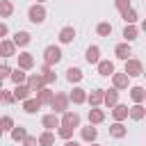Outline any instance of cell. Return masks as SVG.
I'll return each mask as SVG.
<instances>
[{
    "label": "cell",
    "instance_id": "cell-3",
    "mask_svg": "<svg viewBox=\"0 0 146 146\" xmlns=\"http://www.w3.org/2000/svg\"><path fill=\"white\" fill-rule=\"evenodd\" d=\"M46 16H48V11H46V7L43 5H30L27 7V21L30 23H34V25H41L43 21H46Z\"/></svg>",
    "mask_w": 146,
    "mask_h": 146
},
{
    "label": "cell",
    "instance_id": "cell-23",
    "mask_svg": "<svg viewBox=\"0 0 146 146\" xmlns=\"http://www.w3.org/2000/svg\"><path fill=\"white\" fill-rule=\"evenodd\" d=\"M41 125L46 128V130H55V128H59V116L57 114H43L41 116Z\"/></svg>",
    "mask_w": 146,
    "mask_h": 146
},
{
    "label": "cell",
    "instance_id": "cell-32",
    "mask_svg": "<svg viewBox=\"0 0 146 146\" xmlns=\"http://www.w3.org/2000/svg\"><path fill=\"white\" fill-rule=\"evenodd\" d=\"M25 78H27V73L23 71V68H11V73H9V80L14 82V84H25Z\"/></svg>",
    "mask_w": 146,
    "mask_h": 146
},
{
    "label": "cell",
    "instance_id": "cell-37",
    "mask_svg": "<svg viewBox=\"0 0 146 146\" xmlns=\"http://www.w3.org/2000/svg\"><path fill=\"white\" fill-rule=\"evenodd\" d=\"M14 125H16V123H14V119H11L9 114L0 116V130H2V132H9V130H11Z\"/></svg>",
    "mask_w": 146,
    "mask_h": 146
},
{
    "label": "cell",
    "instance_id": "cell-20",
    "mask_svg": "<svg viewBox=\"0 0 146 146\" xmlns=\"http://www.w3.org/2000/svg\"><path fill=\"white\" fill-rule=\"evenodd\" d=\"M96 66H98V73H100L103 78H110V75H112V73L116 71V68H114V62H112V59H100V62H98Z\"/></svg>",
    "mask_w": 146,
    "mask_h": 146
},
{
    "label": "cell",
    "instance_id": "cell-34",
    "mask_svg": "<svg viewBox=\"0 0 146 146\" xmlns=\"http://www.w3.org/2000/svg\"><path fill=\"white\" fill-rule=\"evenodd\" d=\"M9 135H11L14 141H23V139L27 137V128H23V125H14V128L9 130Z\"/></svg>",
    "mask_w": 146,
    "mask_h": 146
},
{
    "label": "cell",
    "instance_id": "cell-13",
    "mask_svg": "<svg viewBox=\"0 0 146 146\" xmlns=\"http://www.w3.org/2000/svg\"><path fill=\"white\" fill-rule=\"evenodd\" d=\"M80 137H82V141H87V144H94V141H96V137H98V128L89 123V125L80 128Z\"/></svg>",
    "mask_w": 146,
    "mask_h": 146
},
{
    "label": "cell",
    "instance_id": "cell-24",
    "mask_svg": "<svg viewBox=\"0 0 146 146\" xmlns=\"http://www.w3.org/2000/svg\"><path fill=\"white\" fill-rule=\"evenodd\" d=\"M84 59H87V64H98L100 62V48L98 46H89L84 50Z\"/></svg>",
    "mask_w": 146,
    "mask_h": 146
},
{
    "label": "cell",
    "instance_id": "cell-44",
    "mask_svg": "<svg viewBox=\"0 0 146 146\" xmlns=\"http://www.w3.org/2000/svg\"><path fill=\"white\" fill-rule=\"evenodd\" d=\"M64 146H82L80 141H73V139H68V141H64Z\"/></svg>",
    "mask_w": 146,
    "mask_h": 146
},
{
    "label": "cell",
    "instance_id": "cell-8",
    "mask_svg": "<svg viewBox=\"0 0 146 146\" xmlns=\"http://www.w3.org/2000/svg\"><path fill=\"white\" fill-rule=\"evenodd\" d=\"M116 103H119V91H116L114 87H110V89H103V105L112 110Z\"/></svg>",
    "mask_w": 146,
    "mask_h": 146
},
{
    "label": "cell",
    "instance_id": "cell-17",
    "mask_svg": "<svg viewBox=\"0 0 146 146\" xmlns=\"http://www.w3.org/2000/svg\"><path fill=\"white\" fill-rule=\"evenodd\" d=\"M11 96H14V100H27L30 96H32V91L25 87V84H14V89H11Z\"/></svg>",
    "mask_w": 146,
    "mask_h": 146
},
{
    "label": "cell",
    "instance_id": "cell-14",
    "mask_svg": "<svg viewBox=\"0 0 146 146\" xmlns=\"http://www.w3.org/2000/svg\"><path fill=\"white\" fill-rule=\"evenodd\" d=\"M0 57H16V46L11 43V39H0Z\"/></svg>",
    "mask_w": 146,
    "mask_h": 146
},
{
    "label": "cell",
    "instance_id": "cell-29",
    "mask_svg": "<svg viewBox=\"0 0 146 146\" xmlns=\"http://www.w3.org/2000/svg\"><path fill=\"white\" fill-rule=\"evenodd\" d=\"M41 110V103L36 100V98H27V100H23V112H27V114H36Z\"/></svg>",
    "mask_w": 146,
    "mask_h": 146
},
{
    "label": "cell",
    "instance_id": "cell-28",
    "mask_svg": "<svg viewBox=\"0 0 146 146\" xmlns=\"http://www.w3.org/2000/svg\"><path fill=\"white\" fill-rule=\"evenodd\" d=\"M103 121H105V110L91 107V110H89V123H91V125H98V123H103Z\"/></svg>",
    "mask_w": 146,
    "mask_h": 146
},
{
    "label": "cell",
    "instance_id": "cell-43",
    "mask_svg": "<svg viewBox=\"0 0 146 146\" xmlns=\"http://www.w3.org/2000/svg\"><path fill=\"white\" fill-rule=\"evenodd\" d=\"M7 34H9V27H7L5 23H0V39H5Z\"/></svg>",
    "mask_w": 146,
    "mask_h": 146
},
{
    "label": "cell",
    "instance_id": "cell-40",
    "mask_svg": "<svg viewBox=\"0 0 146 146\" xmlns=\"http://www.w3.org/2000/svg\"><path fill=\"white\" fill-rule=\"evenodd\" d=\"M114 7H116V11L121 14V11H125V9H130L132 5H130V0H114Z\"/></svg>",
    "mask_w": 146,
    "mask_h": 146
},
{
    "label": "cell",
    "instance_id": "cell-38",
    "mask_svg": "<svg viewBox=\"0 0 146 146\" xmlns=\"http://www.w3.org/2000/svg\"><path fill=\"white\" fill-rule=\"evenodd\" d=\"M57 137H62L64 141H68V139L73 137V128H68V125H62V123H59V128H57Z\"/></svg>",
    "mask_w": 146,
    "mask_h": 146
},
{
    "label": "cell",
    "instance_id": "cell-6",
    "mask_svg": "<svg viewBox=\"0 0 146 146\" xmlns=\"http://www.w3.org/2000/svg\"><path fill=\"white\" fill-rule=\"evenodd\" d=\"M59 123H62V125H68V128H73V130H78V128H80V114H78V112H64L62 119H59Z\"/></svg>",
    "mask_w": 146,
    "mask_h": 146
},
{
    "label": "cell",
    "instance_id": "cell-5",
    "mask_svg": "<svg viewBox=\"0 0 146 146\" xmlns=\"http://www.w3.org/2000/svg\"><path fill=\"white\" fill-rule=\"evenodd\" d=\"M11 43H14L16 48H25V46H30V43H32V34H30V32H25V30H18V32L11 36Z\"/></svg>",
    "mask_w": 146,
    "mask_h": 146
},
{
    "label": "cell",
    "instance_id": "cell-21",
    "mask_svg": "<svg viewBox=\"0 0 146 146\" xmlns=\"http://www.w3.org/2000/svg\"><path fill=\"white\" fill-rule=\"evenodd\" d=\"M52 96H55V91H52L50 87H43V89H39V91H36V96H34V98H36V100L41 103V107H43V105H50Z\"/></svg>",
    "mask_w": 146,
    "mask_h": 146
},
{
    "label": "cell",
    "instance_id": "cell-31",
    "mask_svg": "<svg viewBox=\"0 0 146 146\" xmlns=\"http://www.w3.org/2000/svg\"><path fill=\"white\" fill-rule=\"evenodd\" d=\"M137 36H139V27H137V25H125V27H123V39H125V43H132Z\"/></svg>",
    "mask_w": 146,
    "mask_h": 146
},
{
    "label": "cell",
    "instance_id": "cell-2",
    "mask_svg": "<svg viewBox=\"0 0 146 146\" xmlns=\"http://www.w3.org/2000/svg\"><path fill=\"white\" fill-rule=\"evenodd\" d=\"M68 96L64 94V91H57L55 96H52V100H50V110H52V114H64V112H68Z\"/></svg>",
    "mask_w": 146,
    "mask_h": 146
},
{
    "label": "cell",
    "instance_id": "cell-16",
    "mask_svg": "<svg viewBox=\"0 0 146 146\" xmlns=\"http://www.w3.org/2000/svg\"><path fill=\"white\" fill-rule=\"evenodd\" d=\"M39 75H41V80H43V87H48V84H55V82H57V73H55L50 66H46V64L41 66V73H39Z\"/></svg>",
    "mask_w": 146,
    "mask_h": 146
},
{
    "label": "cell",
    "instance_id": "cell-35",
    "mask_svg": "<svg viewBox=\"0 0 146 146\" xmlns=\"http://www.w3.org/2000/svg\"><path fill=\"white\" fill-rule=\"evenodd\" d=\"M14 14V2L11 0H0V18H9Z\"/></svg>",
    "mask_w": 146,
    "mask_h": 146
},
{
    "label": "cell",
    "instance_id": "cell-27",
    "mask_svg": "<svg viewBox=\"0 0 146 146\" xmlns=\"http://www.w3.org/2000/svg\"><path fill=\"white\" fill-rule=\"evenodd\" d=\"M87 103H89L91 107H100V105H103V89L89 91V94H87Z\"/></svg>",
    "mask_w": 146,
    "mask_h": 146
},
{
    "label": "cell",
    "instance_id": "cell-30",
    "mask_svg": "<svg viewBox=\"0 0 146 146\" xmlns=\"http://www.w3.org/2000/svg\"><path fill=\"white\" fill-rule=\"evenodd\" d=\"M121 18L125 21V25H135V23L139 21V14H137V9H135V7H130V9L121 11Z\"/></svg>",
    "mask_w": 146,
    "mask_h": 146
},
{
    "label": "cell",
    "instance_id": "cell-42",
    "mask_svg": "<svg viewBox=\"0 0 146 146\" xmlns=\"http://www.w3.org/2000/svg\"><path fill=\"white\" fill-rule=\"evenodd\" d=\"M21 144H23V146H39V144H36V137H34V135H27V137H25V139H23Z\"/></svg>",
    "mask_w": 146,
    "mask_h": 146
},
{
    "label": "cell",
    "instance_id": "cell-47",
    "mask_svg": "<svg viewBox=\"0 0 146 146\" xmlns=\"http://www.w3.org/2000/svg\"><path fill=\"white\" fill-rule=\"evenodd\" d=\"M43 2H46V0H36V5H43Z\"/></svg>",
    "mask_w": 146,
    "mask_h": 146
},
{
    "label": "cell",
    "instance_id": "cell-36",
    "mask_svg": "<svg viewBox=\"0 0 146 146\" xmlns=\"http://www.w3.org/2000/svg\"><path fill=\"white\" fill-rule=\"evenodd\" d=\"M112 30H114V27H112V23H107V21H103V23L96 25V34H98V36H110Z\"/></svg>",
    "mask_w": 146,
    "mask_h": 146
},
{
    "label": "cell",
    "instance_id": "cell-10",
    "mask_svg": "<svg viewBox=\"0 0 146 146\" xmlns=\"http://www.w3.org/2000/svg\"><path fill=\"white\" fill-rule=\"evenodd\" d=\"M18 57V68H23V71H30V68H34V55L32 52H18L16 55Z\"/></svg>",
    "mask_w": 146,
    "mask_h": 146
},
{
    "label": "cell",
    "instance_id": "cell-1",
    "mask_svg": "<svg viewBox=\"0 0 146 146\" xmlns=\"http://www.w3.org/2000/svg\"><path fill=\"white\" fill-rule=\"evenodd\" d=\"M62 57H64V52H62V48H59V46H55V43H52V46H46V48H43V64H46V66H50V68H52L55 64H59V62H62Z\"/></svg>",
    "mask_w": 146,
    "mask_h": 146
},
{
    "label": "cell",
    "instance_id": "cell-41",
    "mask_svg": "<svg viewBox=\"0 0 146 146\" xmlns=\"http://www.w3.org/2000/svg\"><path fill=\"white\" fill-rule=\"evenodd\" d=\"M9 73H11V66L0 64V78H2V80H7V78H9Z\"/></svg>",
    "mask_w": 146,
    "mask_h": 146
},
{
    "label": "cell",
    "instance_id": "cell-18",
    "mask_svg": "<svg viewBox=\"0 0 146 146\" xmlns=\"http://www.w3.org/2000/svg\"><path fill=\"white\" fill-rule=\"evenodd\" d=\"M130 100H132L135 105L144 103V100H146V89H144L141 84H135V87H130Z\"/></svg>",
    "mask_w": 146,
    "mask_h": 146
},
{
    "label": "cell",
    "instance_id": "cell-19",
    "mask_svg": "<svg viewBox=\"0 0 146 146\" xmlns=\"http://www.w3.org/2000/svg\"><path fill=\"white\" fill-rule=\"evenodd\" d=\"M112 119H114V121H119V123H123V121L128 119V105L116 103V105L112 107Z\"/></svg>",
    "mask_w": 146,
    "mask_h": 146
},
{
    "label": "cell",
    "instance_id": "cell-33",
    "mask_svg": "<svg viewBox=\"0 0 146 146\" xmlns=\"http://www.w3.org/2000/svg\"><path fill=\"white\" fill-rule=\"evenodd\" d=\"M36 144H39V146H52V144H55V135H52V130H43V132L36 137Z\"/></svg>",
    "mask_w": 146,
    "mask_h": 146
},
{
    "label": "cell",
    "instance_id": "cell-25",
    "mask_svg": "<svg viewBox=\"0 0 146 146\" xmlns=\"http://www.w3.org/2000/svg\"><path fill=\"white\" fill-rule=\"evenodd\" d=\"M125 135H128V128H125L123 123L114 121V123L110 125V137H114V139H123Z\"/></svg>",
    "mask_w": 146,
    "mask_h": 146
},
{
    "label": "cell",
    "instance_id": "cell-48",
    "mask_svg": "<svg viewBox=\"0 0 146 146\" xmlns=\"http://www.w3.org/2000/svg\"><path fill=\"white\" fill-rule=\"evenodd\" d=\"M0 137H2V130H0Z\"/></svg>",
    "mask_w": 146,
    "mask_h": 146
},
{
    "label": "cell",
    "instance_id": "cell-39",
    "mask_svg": "<svg viewBox=\"0 0 146 146\" xmlns=\"http://www.w3.org/2000/svg\"><path fill=\"white\" fill-rule=\"evenodd\" d=\"M0 103H5V105H11V103H14V96H11V91H7V89H0Z\"/></svg>",
    "mask_w": 146,
    "mask_h": 146
},
{
    "label": "cell",
    "instance_id": "cell-7",
    "mask_svg": "<svg viewBox=\"0 0 146 146\" xmlns=\"http://www.w3.org/2000/svg\"><path fill=\"white\" fill-rule=\"evenodd\" d=\"M110 78H112V87H114L116 91H121V89H128V82H130V78H128L123 71H121V73H116V71H114Z\"/></svg>",
    "mask_w": 146,
    "mask_h": 146
},
{
    "label": "cell",
    "instance_id": "cell-4",
    "mask_svg": "<svg viewBox=\"0 0 146 146\" xmlns=\"http://www.w3.org/2000/svg\"><path fill=\"white\" fill-rule=\"evenodd\" d=\"M123 73H125L128 78H139V75H144V64H141L139 59H135V57H130V59H125V66H123Z\"/></svg>",
    "mask_w": 146,
    "mask_h": 146
},
{
    "label": "cell",
    "instance_id": "cell-11",
    "mask_svg": "<svg viewBox=\"0 0 146 146\" xmlns=\"http://www.w3.org/2000/svg\"><path fill=\"white\" fill-rule=\"evenodd\" d=\"M25 87H27L30 91H39V89H43V80H41V75H39V73H27V78H25Z\"/></svg>",
    "mask_w": 146,
    "mask_h": 146
},
{
    "label": "cell",
    "instance_id": "cell-15",
    "mask_svg": "<svg viewBox=\"0 0 146 146\" xmlns=\"http://www.w3.org/2000/svg\"><path fill=\"white\" fill-rule=\"evenodd\" d=\"M114 55H116V59H130V55H132V48H130V43H116L114 46Z\"/></svg>",
    "mask_w": 146,
    "mask_h": 146
},
{
    "label": "cell",
    "instance_id": "cell-45",
    "mask_svg": "<svg viewBox=\"0 0 146 146\" xmlns=\"http://www.w3.org/2000/svg\"><path fill=\"white\" fill-rule=\"evenodd\" d=\"M89 146H103V144H98V141H94V144H89Z\"/></svg>",
    "mask_w": 146,
    "mask_h": 146
},
{
    "label": "cell",
    "instance_id": "cell-9",
    "mask_svg": "<svg viewBox=\"0 0 146 146\" xmlns=\"http://www.w3.org/2000/svg\"><path fill=\"white\" fill-rule=\"evenodd\" d=\"M75 27L73 25H64L62 30H59V34H57V39H59V43H73V39H75Z\"/></svg>",
    "mask_w": 146,
    "mask_h": 146
},
{
    "label": "cell",
    "instance_id": "cell-12",
    "mask_svg": "<svg viewBox=\"0 0 146 146\" xmlns=\"http://www.w3.org/2000/svg\"><path fill=\"white\" fill-rule=\"evenodd\" d=\"M66 96H68V103H73V105H82V103H87V91H84L82 87H73V91L66 94Z\"/></svg>",
    "mask_w": 146,
    "mask_h": 146
},
{
    "label": "cell",
    "instance_id": "cell-46",
    "mask_svg": "<svg viewBox=\"0 0 146 146\" xmlns=\"http://www.w3.org/2000/svg\"><path fill=\"white\" fill-rule=\"evenodd\" d=\"M2 84H5V80H2V78H0V89H2Z\"/></svg>",
    "mask_w": 146,
    "mask_h": 146
},
{
    "label": "cell",
    "instance_id": "cell-22",
    "mask_svg": "<svg viewBox=\"0 0 146 146\" xmlns=\"http://www.w3.org/2000/svg\"><path fill=\"white\" fill-rule=\"evenodd\" d=\"M128 116H130L132 121H144V116H146V107H144V103L128 107Z\"/></svg>",
    "mask_w": 146,
    "mask_h": 146
},
{
    "label": "cell",
    "instance_id": "cell-26",
    "mask_svg": "<svg viewBox=\"0 0 146 146\" xmlns=\"http://www.w3.org/2000/svg\"><path fill=\"white\" fill-rule=\"evenodd\" d=\"M82 78H84L82 68H78V66H71V68H66V80H68L71 84H78Z\"/></svg>",
    "mask_w": 146,
    "mask_h": 146
}]
</instances>
